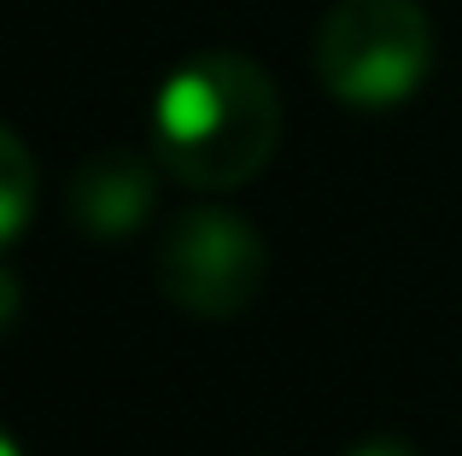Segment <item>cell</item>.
Listing matches in <instances>:
<instances>
[{
  "label": "cell",
  "instance_id": "1",
  "mask_svg": "<svg viewBox=\"0 0 462 456\" xmlns=\"http://www.w3.org/2000/svg\"><path fill=\"white\" fill-rule=\"evenodd\" d=\"M275 147H282V100L258 59L217 47L164 77L152 100V159L164 164V176L199 194H228L258 182Z\"/></svg>",
  "mask_w": 462,
  "mask_h": 456
},
{
  "label": "cell",
  "instance_id": "2",
  "mask_svg": "<svg viewBox=\"0 0 462 456\" xmlns=\"http://www.w3.org/2000/svg\"><path fill=\"white\" fill-rule=\"evenodd\" d=\"M433 70V18L421 0H339L316 30V77L351 112L416 100Z\"/></svg>",
  "mask_w": 462,
  "mask_h": 456
},
{
  "label": "cell",
  "instance_id": "3",
  "mask_svg": "<svg viewBox=\"0 0 462 456\" xmlns=\"http://www.w3.org/2000/svg\"><path fill=\"white\" fill-rule=\"evenodd\" d=\"M158 293L199 322H228L258 305L270 281V246L240 211L193 205L158 240Z\"/></svg>",
  "mask_w": 462,
  "mask_h": 456
},
{
  "label": "cell",
  "instance_id": "4",
  "mask_svg": "<svg viewBox=\"0 0 462 456\" xmlns=\"http://www.w3.org/2000/svg\"><path fill=\"white\" fill-rule=\"evenodd\" d=\"M158 170H164V164H158L152 152H129V147H106V152H94V159H82L77 176H70V187H65L70 223L94 240L135 234L158 205Z\"/></svg>",
  "mask_w": 462,
  "mask_h": 456
},
{
  "label": "cell",
  "instance_id": "5",
  "mask_svg": "<svg viewBox=\"0 0 462 456\" xmlns=\"http://www.w3.org/2000/svg\"><path fill=\"white\" fill-rule=\"evenodd\" d=\"M0 176H6V199H0V240H18L23 234V223H30V199H35V164H30V152H23V141L12 135H0Z\"/></svg>",
  "mask_w": 462,
  "mask_h": 456
},
{
  "label": "cell",
  "instance_id": "6",
  "mask_svg": "<svg viewBox=\"0 0 462 456\" xmlns=\"http://www.w3.org/2000/svg\"><path fill=\"white\" fill-rule=\"evenodd\" d=\"M339 456H421L410 439H398V433H374V439H357V445H346Z\"/></svg>",
  "mask_w": 462,
  "mask_h": 456
}]
</instances>
